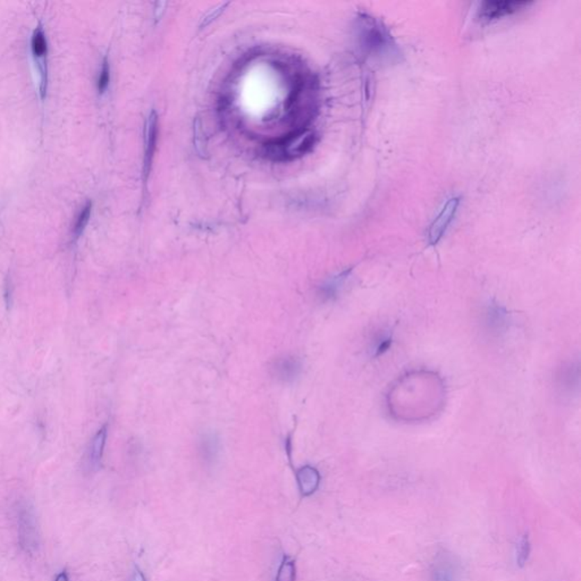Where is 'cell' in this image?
I'll return each instance as SVG.
<instances>
[{
	"instance_id": "e0dca14e",
	"label": "cell",
	"mask_w": 581,
	"mask_h": 581,
	"mask_svg": "<svg viewBox=\"0 0 581 581\" xmlns=\"http://www.w3.org/2000/svg\"><path fill=\"white\" fill-rule=\"evenodd\" d=\"M91 202H88V203L83 207L82 210L80 211V214L77 216V222H75V225H74V235H80L81 233L83 232V230L86 228V224L89 222L90 216H91Z\"/></svg>"
},
{
	"instance_id": "8992f818",
	"label": "cell",
	"mask_w": 581,
	"mask_h": 581,
	"mask_svg": "<svg viewBox=\"0 0 581 581\" xmlns=\"http://www.w3.org/2000/svg\"><path fill=\"white\" fill-rule=\"evenodd\" d=\"M460 575L459 563L450 554L438 555L431 566V581H460Z\"/></svg>"
},
{
	"instance_id": "ac0fdd59",
	"label": "cell",
	"mask_w": 581,
	"mask_h": 581,
	"mask_svg": "<svg viewBox=\"0 0 581 581\" xmlns=\"http://www.w3.org/2000/svg\"><path fill=\"white\" fill-rule=\"evenodd\" d=\"M228 3H221V5H218V6L214 7L210 12L207 14V15L203 17L201 23V28H205L207 25L210 24L215 20L217 19L218 16L221 15L222 13L224 12V10L228 6Z\"/></svg>"
},
{
	"instance_id": "6da1fadb",
	"label": "cell",
	"mask_w": 581,
	"mask_h": 581,
	"mask_svg": "<svg viewBox=\"0 0 581 581\" xmlns=\"http://www.w3.org/2000/svg\"><path fill=\"white\" fill-rule=\"evenodd\" d=\"M445 389L441 378L431 371H412L398 378L387 395L392 416L401 421L429 419L444 404Z\"/></svg>"
},
{
	"instance_id": "4fadbf2b",
	"label": "cell",
	"mask_w": 581,
	"mask_h": 581,
	"mask_svg": "<svg viewBox=\"0 0 581 581\" xmlns=\"http://www.w3.org/2000/svg\"><path fill=\"white\" fill-rule=\"evenodd\" d=\"M106 438H107V427L104 426L100 431L97 433L95 438L92 440L91 447H90V465L92 467H98L102 459V454H104V444H106Z\"/></svg>"
},
{
	"instance_id": "9c48e42d",
	"label": "cell",
	"mask_w": 581,
	"mask_h": 581,
	"mask_svg": "<svg viewBox=\"0 0 581 581\" xmlns=\"http://www.w3.org/2000/svg\"><path fill=\"white\" fill-rule=\"evenodd\" d=\"M157 134H158V118L155 111H151L146 123V155H144V175L147 180L150 173L153 153L156 150Z\"/></svg>"
},
{
	"instance_id": "44dd1931",
	"label": "cell",
	"mask_w": 581,
	"mask_h": 581,
	"mask_svg": "<svg viewBox=\"0 0 581 581\" xmlns=\"http://www.w3.org/2000/svg\"><path fill=\"white\" fill-rule=\"evenodd\" d=\"M166 6H167L166 1H158V3H156V6H155V20H156V22L162 20V15H164V13L166 10Z\"/></svg>"
},
{
	"instance_id": "8fae6325",
	"label": "cell",
	"mask_w": 581,
	"mask_h": 581,
	"mask_svg": "<svg viewBox=\"0 0 581 581\" xmlns=\"http://www.w3.org/2000/svg\"><path fill=\"white\" fill-rule=\"evenodd\" d=\"M33 516L26 509H23L20 513V532L23 546L26 550L36 544V523Z\"/></svg>"
},
{
	"instance_id": "52a82bcc",
	"label": "cell",
	"mask_w": 581,
	"mask_h": 581,
	"mask_svg": "<svg viewBox=\"0 0 581 581\" xmlns=\"http://www.w3.org/2000/svg\"><path fill=\"white\" fill-rule=\"evenodd\" d=\"M313 140H315V135L312 132H301L299 134L288 139L284 144H281L279 146V153L285 158H294V157L301 156L312 147Z\"/></svg>"
},
{
	"instance_id": "9a60e30c",
	"label": "cell",
	"mask_w": 581,
	"mask_h": 581,
	"mask_svg": "<svg viewBox=\"0 0 581 581\" xmlns=\"http://www.w3.org/2000/svg\"><path fill=\"white\" fill-rule=\"evenodd\" d=\"M295 579H297L295 562L290 557L285 555L279 564L275 581H295Z\"/></svg>"
},
{
	"instance_id": "5bb4252c",
	"label": "cell",
	"mask_w": 581,
	"mask_h": 581,
	"mask_svg": "<svg viewBox=\"0 0 581 581\" xmlns=\"http://www.w3.org/2000/svg\"><path fill=\"white\" fill-rule=\"evenodd\" d=\"M532 545H530L529 536L525 534L520 536L516 546V562L519 568H523L529 560Z\"/></svg>"
},
{
	"instance_id": "7402d4cb",
	"label": "cell",
	"mask_w": 581,
	"mask_h": 581,
	"mask_svg": "<svg viewBox=\"0 0 581 581\" xmlns=\"http://www.w3.org/2000/svg\"><path fill=\"white\" fill-rule=\"evenodd\" d=\"M133 581H147L146 578H144V573L138 569V568H135L134 575H133Z\"/></svg>"
},
{
	"instance_id": "7c38bea8",
	"label": "cell",
	"mask_w": 581,
	"mask_h": 581,
	"mask_svg": "<svg viewBox=\"0 0 581 581\" xmlns=\"http://www.w3.org/2000/svg\"><path fill=\"white\" fill-rule=\"evenodd\" d=\"M350 272L351 270L342 272L339 275L334 276L332 279H328L325 284L321 285L320 295L326 299V300H331L336 297L343 285L346 284V281L349 279Z\"/></svg>"
},
{
	"instance_id": "5b68a950",
	"label": "cell",
	"mask_w": 581,
	"mask_h": 581,
	"mask_svg": "<svg viewBox=\"0 0 581 581\" xmlns=\"http://www.w3.org/2000/svg\"><path fill=\"white\" fill-rule=\"evenodd\" d=\"M270 375L279 382H293L302 371V362L295 355H279L270 364Z\"/></svg>"
},
{
	"instance_id": "603a6c76",
	"label": "cell",
	"mask_w": 581,
	"mask_h": 581,
	"mask_svg": "<svg viewBox=\"0 0 581 581\" xmlns=\"http://www.w3.org/2000/svg\"><path fill=\"white\" fill-rule=\"evenodd\" d=\"M55 581H70L68 580V575H66V572H61L57 575V578H56Z\"/></svg>"
},
{
	"instance_id": "ffe728a7",
	"label": "cell",
	"mask_w": 581,
	"mask_h": 581,
	"mask_svg": "<svg viewBox=\"0 0 581 581\" xmlns=\"http://www.w3.org/2000/svg\"><path fill=\"white\" fill-rule=\"evenodd\" d=\"M391 336H382V339H380V340H378L376 346H375V355H376V357H378V355H382V353H385V352L389 349V346H391Z\"/></svg>"
},
{
	"instance_id": "277c9868",
	"label": "cell",
	"mask_w": 581,
	"mask_h": 581,
	"mask_svg": "<svg viewBox=\"0 0 581 581\" xmlns=\"http://www.w3.org/2000/svg\"><path fill=\"white\" fill-rule=\"evenodd\" d=\"M529 1H485L479 8V19L485 21H495L505 16L512 15L514 13L520 12L525 7L529 6Z\"/></svg>"
},
{
	"instance_id": "ba28073f",
	"label": "cell",
	"mask_w": 581,
	"mask_h": 581,
	"mask_svg": "<svg viewBox=\"0 0 581 581\" xmlns=\"http://www.w3.org/2000/svg\"><path fill=\"white\" fill-rule=\"evenodd\" d=\"M510 315L499 303L490 302L485 310V325L493 334H501L508 328Z\"/></svg>"
},
{
	"instance_id": "d6986e66",
	"label": "cell",
	"mask_w": 581,
	"mask_h": 581,
	"mask_svg": "<svg viewBox=\"0 0 581 581\" xmlns=\"http://www.w3.org/2000/svg\"><path fill=\"white\" fill-rule=\"evenodd\" d=\"M109 79H111V74H109V64L108 61L104 59L102 68H101L100 75L98 79V90L100 92H104L107 89L108 84H109Z\"/></svg>"
},
{
	"instance_id": "30bf717a",
	"label": "cell",
	"mask_w": 581,
	"mask_h": 581,
	"mask_svg": "<svg viewBox=\"0 0 581 581\" xmlns=\"http://www.w3.org/2000/svg\"><path fill=\"white\" fill-rule=\"evenodd\" d=\"M297 481L301 495L308 497L318 490L320 474L319 471L311 465H304L297 471Z\"/></svg>"
},
{
	"instance_id": "7a4b0ae2",
	"label": "cell",
	"mask_w": 581,
	"mask_h": 581,
	"mask_svg": "<svg viewBox=\"0 0 581 581\" xmlns=\"http://www.w3.org/2000/svg\"><path fill=\"white\" fill-rule=\"evenodd\" d=\"M358 30L361 48L368 55L382 57L394 54V41L382 22L362 14L358 20Z\"/></svg>"
},
{
	"instance_id": "3957f363",
	"label": "cell",
	"mask_w": 581,
	"mask_h": 581,
	"mask_svg": "<svg viewBox=\"0 0 581 581\" xmlns=\"http://www.w3.org/2000/svg\"><path fill=\"white\" fill-rule=\"evenodd\" d=\"M459 205L460 196H452L444 203L441 211L438 212L429 227L428 240L431 245H437L438 242L441 241L444 234L447 233V228L450 227L451 223L456 217Z\"/></svg>"
},
{
	"instance_id": "2e32d148",
	"label": "cell",
	"mask_w": 581,
	"mask_h": 581,
	"mask_svg": "<svg viewBox=\"0 0 581 581\" xmlns=\"http://www.w3.org/2000/svg\"><path fill=\"white\" fill-rule=\"evenodd\" d=\"M31 47H32V52L37 59H45L48 52V46H47L46 36L43 32L42 29L38 28L34 31L33 36H32V40H31Z\"/></svg>"
}]
</instances>
